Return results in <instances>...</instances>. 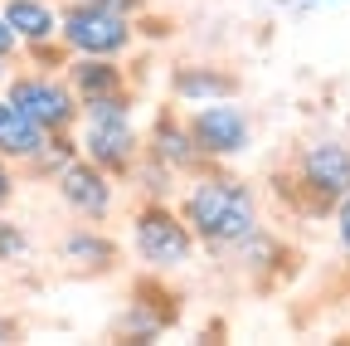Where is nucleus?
Masks as SVG:
<instances>
[{
	"label": "nucleus",
	"instance_id": "obj_12",
	"mask_svg": "<svg viewBox=\"0 0 350 346\" xmlns=\"http://www.w3.org/2000/svg\"><path fill=\"white\" fill-rule=\"evenodd\" d=\"M64 83L73 88L78 103L131 88V78H126L122 59H107V54H68V64H64Z\"/></svg>",
	"mask_w": 350,
	"mask_h": 346
},
{
	"label": "nucleus",
	"instance_id": "obj_14",
	"mask_svg": "<svg viewBox=\"0 0 350 346\" xmlns=\"http://www.w3.org/2000/svg\"><path fill=\"white\" fill-rule=\"evenodd\" d=\"M0 15L15 29L20 49L59 39V5H49V0H0Z\"/></svg>",
	"mask_w": 350,
	"mask_h": 346
},
{
	"label": "nucleus",
	"instance_id": "obj_5",
	"mask_svg": "<svg viewBox=\"0 0 350 346\" xmlns=\"http://www.w3.org/2000/svg\"><path fill=\"white\" fill-rule=\"evenodd\" d=\"M59 45L68 54L122 59L131 45H137V20L98 10V5H88V0H64V5H59Z\"/></svg>",
	"mask_w": 350,
	"mask_h": 346
},
{
	"label": "nucleus",
	"instance_id": "obj_9",
	"mask_svg": "<svg viewBox=\"0 0 350 346\" xmlns=\"http://www.w3.org/2000/svg\"><path fill=\"white\" fill-rule=\"evenodd\" d=\"M54 190H59V200L78 214V220H88V225H103L107 214H112V200H117V181L107 176L103 166H93L88 156H73L68 166L54 171Z\"/></svg>",
	"mask_w": 350,
	"mask_h": 346
},
{
	"label": "nucleus",
	"instance_id": "obj_17",
	"mask_svg": "<svg viewBox=\"0 0 350 346\" xmlns=\"http://www.w3.org/2000/svg\"><path fill=\"white\" fill-rule=\"evenodd\" d=\"M331 220H336V239H340V258H345V269H350V190L336 200L331 210Z\"/></svg>",
	"mask_w": 350,
	"mask_h": 346
},
{
	"label": "nucleus",
	"instance_id": "obj_1",
	"mask_svg": "<svg viewBox=\"0 0 350 346\" xmlns=\"http://www.w3.org/2000/svg\"><path fill=\"white\" fill-rule=\"evenodd\" d=\"M175 210H180V220L190 225L195 244L209 249V254H219V258H229L253 230H262L258 225V195H253V186L239 181V176H229V171H219V166L190 176V186H185V195H180Z\"/></svg>",
	"mask_w": 350,
	"mask_h": 346
},
{
	"label": "nucleus",
	"instance_id": "obj_4",
	"mask_svg": "<svg viewBox=\"0 0 350 346\" xmlns=\"http://www.w3.org/2000/svg\"><path fill=\"white\" fill-rule=\"evenodd\" d=\"M131 244H137V258L156 273L185 269L195 258V249H200L190 225L180 220V210L170 200H161V195H146L137 205V214H131Z\"/></svg>",
	"mask_w": 350,
	"mask_h": 346
},
{
	"label": "nucleus",
	"instance_id": "obj_13",
	"mask_svg": "<svg viewBox=\"0 0 350 346\" xmlns=\"http://www.w3.org/2000/svg\"><path fill=\"white\" fill-rule=\"evenodd\" d=\"M59 249H64V258H68L78 273H98V278H103V273H112V269L122 264V249L103 234V225H88V220H83V225H73V230L64 234V244H59Z\"/></svg>",
	"mask_w": 350,
	"mask_h": 346
},
{
	"label": "nucleus",
	"instance_id": "obj_7",
	"mask_svg": "<svg viewBox=\"0 0 350 346\" xmlns=\"http://www.w3.org/2000/svg\"><path fill=\"white\" fill-rule=\"evenodd\" d=\"M195 147L209 161H234L253 147V117L239 108V98H214V103H195V112L185 117Z\"/></svg>",
	"mask_w": 350,
	"mask_h": 346
},
{
	"label": "nucleus",
	"instance_id": "obj_20",
	"mask_svg": "<svg viewBox=\"0 0 350 346\" xmlns=\"http://www.w3.org/2000/svg\"><path fill=\"white\" fill-rule=\"evenodd\" d=\"M20 54V39H15V29L5 25V15H0V59H15Z\"/></svg>",
	"mask_w": 350,
	"mask_h": 346
},
{
	"label": "nucleus",
	"instance_id": "obj_18",
	"mask_svg": "<svg viewBox=\"0 0 350 346\" xmlns=\"http://www.w3.org/2000/svg\"><path fill=\"white\" fill-rule=\"evenodd\" d=\"M98 10H112V15H126V20H142L146 15V0H88Z\"/></svg>",
	"mask_w": 350,
	"mask_h": 346
},
{
	"label": "nucleus",
	"instance_id": "obj_2",
	"mask_svg": "<svg viewBox=\"0 0 350 346\" xmlns=\"http://www.w3.org/2000/svg\"><path fill=\"white\" fill-rule=\"evenodd\" d=\"M345 190H350V147L340 137L301 142L273 171V195L297 220H326Z\"/></svg>",
	"mask_w": 350,
	"mask_h": 346
},
{
	"label": "nucleus",
	"instance_id": "obj_22",
	"mask_svg": "<svg viewBox=\"0 0 350 346\" xmlns=\"http://www.w3.org/2000/svg\"><path fill=\"white\" fill-rule=\"evenodd\" d=\"M301 5H331V0H301Z\"/></svg>",
	"mask_w": 350,
	"mask_h": 346
},
{
	"label": "nucleus",
	"instance_id": "obj_15",
	"mask_svg": "<svg viewBox=\"0 0 350 346\" xmlns=\"http://www.w3.org/2000/svg\"><path fill=\"white\" fill-rule=\"evenodd\" d=\"M44 142H49V132H39V127L0 93V156H5L10 166H25L44 151Z\"/></svg>",
	"mask_w": 350,
	"mask_h": 346
},
{
	"label": "nucleus",
	"instance_id": "obj_21",
	"mask_svg": "<svg viewBox=\"0 0 350 346\" xmlns=\"http://www.w3.org/2000/svg\"><path fill=\"white\" fill-rule=\"evenodd\" d=\"M10 64H15V59H0V83H5V78H10Z\"/></svg>",
	"mask_w": 350,
	"mask_h": 346
},
{
	"label": "nucleus",
	"instance_id": "obj_16",
	"mask_svg": "<svg viewBox=\"0 0 350 346\" xmlns=\"http://www.w3.org/2000/svg\"><path fill=\"white\" fill-rule=\"evenodd\" d=\"M25 254H29V234L15 220H5V210H0V264H20Z\"/></svg>",
	"mask_w": 350,
	"mask_h": 346
},
{
	"label": "nucleus",
	"instance_id": "obj_10",
	"mask_svg": "<svg viewBox=\"0 0 350 346\" xmlns=\"http://www.w3.org/2000/svg\"><path fill=\"white\" fill-rule=\"evenodd\" d=\"M229 258H239L243 264V273H248V283L253 288H262L268 293L273 283H282V278H292L297 273V254L278 239V234H268V230H253Z\"/></svg>",
	"mask_w": 350,
	"mask_h": 346
},
{
	"label": "nucleus",
	"instance_id": "obj_3",
	"mask_svg": "<svg viewBox=\"0 0 350 346\" xmlns=\"http://www.w3.org/2000/svg\"><path fill=\"white\" fill-rule=\"evenodd\" d=\"M131 108H137V93L131 88L78 103V127H73L78 156L103 166L112 181H126L131 166L142 161V127L131 122Z\"/></svg>",
	"mask_w": 350,
	"mask_h": 346
},
{
	"label": "nucleus",
	"instance_id": "obj_6",
	"mask_svg": "<svg viewBox=\"0 0 350 346\" xmlns=\"http://www.w3.org/2000/svg\"><path fill=\"white\" fill-rule=\"evenodd\" d=\"M5 98L39 127V132H73L78 127V98L64 83V73H44V69H25V73H10L5 83Z\"/></svg>",
	"mask_w": 350,
	"mask_h": 346
},
{
	"label": "nucleus",
	"instance_id": "obj_8",
	"mask_svg": "<svg viewBox=\"0 0 350 346\" xmlns=\"http://www.w3.org/2000/svg\"><path fill=\"white\" fill-rule=\"evenodd\" d=\"M142 156H146V161H156V166H165L170 176H200V171L219 166V161H209V156L195 147L185 117L175 112L170 103H165V108H156L151 127L142 132Z\"/></svg>",
	"mask_w": 350,
	"mask_h": 346
},
{
	"label": "nucleus",
	"instance_id": "obj_19",
	"mask_svg": "<svg viewBox=\"0 0 350 346\" xmlns=\"http://www.w3.org/2000/svg\"><path fill=\"white\" fill-rule=\"evenodd\" d=\"M15 190H20V176H15V166H10L5 156H0V210H10Z\"/></svg>",
	"mask_w": 350,
	"mask_h": 346
},
{
	"label": "nucleus",
	"instance_id": "obj_11",
	"mask_svg": "<svg viewBox=\"0 0 350 346\" xmlns=\"http://www.w3.org/2000/svg\"><path fill=\"white\" fill-rule=\"evenodd\" d=\"M243 93V78L229 73L224 64H175L170 69V98L175 103H214V98H239Z\"/></svg>",
	"mask_w": 350,
	"mask_h": 346
}]
</instances>
